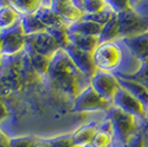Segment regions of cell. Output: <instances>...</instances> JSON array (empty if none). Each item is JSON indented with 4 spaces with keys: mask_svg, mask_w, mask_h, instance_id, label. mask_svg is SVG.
I'll list each match as a JSON object with an SVG mask.
<instances>
[{
    "mask_svg": "<svg viewBox=\"0 0 148 147\" xmlns=\"http://www.w3.org/2000/svg\"><path fill=\"white\" fill-rule=\"evenodd\" d=\"M106 3H107V2H106ZM115 14H116V13L114 12L111 8L108 7V5H107V7L104 8L102 11L96 12V13H93V14H84L82 19L88 20V21H92V22H94V23H97V25L103 27V25H106V23H107V22H108Z\"/></svg>",
    "mask_w": 148,
    "mask_h": 147,
    "instance_id": "obj_23",
    "label": "cell"
},
{
    "mask_svg": "<svg viewBox=\"0 0 148 147\" xmlns=\"http://www.w3.org/2000/svg\"><path fill=\"white\" fill-rule=\"evenodd\" d=\"M0 67H1V54H0Z\"/></svg>",
    "mask_w": 148,
    "mask_h": 147,
    "instance_id": "obj_33",
    "label": "cell"
},
{
    "mask_svg": "<svg viewBox=\"0 0 148 147\" xmlns=\"http://www.w3.org/2000/svg\"><path fill=\"white\" fill-rule=\"evenodd\" d=\"M144 133H147L148 132V109L146 111V121L144 123V129H143Z\"/></svg>",
    "mask_w": 148,
    "mask_h": 147,
    "instance_id": "obj_30",
    "label": "cell"
},
{
    "mask_svg": "<svg viewBox=\"0 0 148 147\" xmlns=\"http://www.w3.org/2000/svg\"><path fill=\"white\" fill-rule=\"evenodd\" d=\"M69 42L74 47L83 50L85 52L92 53L99 44V37L94 36H82V34H74L69 33Z\"/></svg>",
    "mask_w": 148,
    "mask_h": 147,
    "instance_id": "obj_16",
    "label": "cell"
},
{
    "mask_svg": "<svg viewBox=\"0 0 148 147\" xmlns=\"http://www.w3.org/2000/svg\"><path fill=\"white\" fill-rule=\"evenodd\" d=\"M106 118L113 126V141L111 147H126L130 138L138 133L136 118L112 105L106 112Z\"/></svg>",
    "mask_w": 148,
    "mask_h": 147,
    "instance_id": "obj_2",
    "label": "cell"
},
{
    "mask_svg": "<svg viewBox=\"0 0 148 147\" xmlns=\"http://www.w3.org/2000/svg\"><path fill=\"white\" fill-rule=\"evenodd\" d=\"M0 147H9V141H7L6 137L0 133Z\"/></svg>",
    "mask_w": 148,
    "mask_h": 147,
    "instance_id": "obj_29",
    "label": "cell"
},
{
    "mask_svg": "<svg viewBox=\"0 0 148 147\" xmlns=\"http://www.w3.org/2000/svg\"><path fill=\"white\" fill-rule=\"evenodd\" d=\"M1 43H2V40H1V37H0V54H1Z\"/></svg>",
    "mask_w": 148,
    "mask_h": 147,
    "instance_id": "obj_32",
    "label": "cell"
},
{
    "mask_svg": "<svg viewBox=\"0 0 148 147\" xmlns=\"http://www.w3.org/2000/svg\"><path fill=\"white\" fill-rule=\"evenodd\" d=\"M47 78L56 89L73 98V102L84 89L91 85L90 79L77 70L63 49L58 50L50 59Z\"/></svg>",
    "mask_w": 148,
    "mask_h": 147,
    "instance_id": "obj_1",
    "label": "cell"
},
{
    "mask_svg": "<svg viewBox=\"0 0 148 147\" xmlns=\"http://www.w3.org/2000/svg\"><path fill=\"white\" fill-rule=\"evenodd\" d=\"M63 50L68 53L70 59L72 60L74 65L77 67V70L81 73L84 74L87 79L91 80V78L97 70L94 64V61H93L92 53H88V52L79 49L71 43H69L65 48H63Z\"/></svg>",
    "mask_w": 148,
    "mask_h": 147,
    "instance_id": "obj_9",
    "label": "cell"
},
{
    "mask_svg": "<svg viewBox=\"0 0 148 147\" xmlns=\"http://www.w3.org/2000/svg\"><path fill=\"white\" fill-rule=\"evenodd\" d=\"M112 104L113 106L117 107L125 113L133 115L136 120L139 118L144 121V123L146 121V111L147 110L144 107V105L138 100H136L132 94H130L123 87L118 90Z\"/></svg>",
    "mask_w": 148,
    "mask_h": 147,
    "instance_id": "obj_8",
    "label": "cell"
},
{
    "mask_svg": "<svg viewBox=\"0 0 148 147\" xmlns=\"http://www.w3.org/2000/svg\"><path fill=\"white\" fill-rule=\"evenodd\" d=\"M126 147H145L143 134H138V133H137L136 135H134V136L130 138V143L127 144Z\"/></svg>",
    "mask_w": 148,
    "mask_h": 147,
    "instance_id": "obj_27",
    "label": "cell"
},
{
    "mask_svg": "<svg viewBox=\"0 0 148 147\" xmlns=\"http://www.w3.org/2000/svg\"><path fill=\"white\" fill-rule=\"evenodd\" d=\"M112 143H113V134L97 128L90 144V147H111Z\"/></svg>",
    "mask_w": 148,
    "mask_h": 147,
    "instance_id": "obj_24",
    "label": "cell"
},
{
    "mask_svg": "<svg viewBox=\"0 0 148 147\" xmlns=\"http://www.w3.org/2000/svg\"><path fill=\"white\" fill-rule=\"evenodd\" d=\"M116 37H119L117 14H115L106 25H103V29H102L101 36H99V43L111 42Z\"/></svg>",
    "mask_w": 148,
    "mask_h": 147,
    "instance_id": "obj_21",
    "label": "cell"
},
{
    "mask_svg": "<svg viewBox=\"0 0 148 147\" xmlns=\"http://www.w3.org/2000/svg\"><path fill=\"white\" fill-rule=\"evenodd\" d=\"M93 61L97 70L112 72L121 64L122 50L113 41L99 43L93 52Z\"/></svg>",
    "mask_w": 148,
    "mask_h": 147,
    "instance_id": "obj_3",
    "label": "cell"
},
{
    "mask_svg": "<svg viewBox=\"0 0 148 147\" xmlns=\"http://www.w3.org/2000/svg\"><path fill=\"white\" fill-rule=\"evenodd\" d=\"M25 51L29 60H30V63L32 67L34 69L36 73L40 76H44L48 73V69H49V63H50V59L47 58V56H43V55L39 54L38 52H36L34 50L31 48L28 43H25Z\"/></svg>",
    "mask_w": 148,
    "mask_h": 147,
    "instance_id": "obj_15",
    "label": "cell"
},
{
    "mask_svg": "<svg viewBox=\"0 0 148 147\" xmlns=\"http://www.w3.org/2000/svg\"><path fill=\"white\" fill-rule=\"evenodd\" d=\"M8 5L21 17V16L36 14L38 10L41 8L42 2H39V1H9Z\"/></svg>",
    "mask_w": 148,
    "mask_h": 147,
    "instance_id": "obj_20",
    "label": "cell"
},
{
    "mask_svg": "<svg viewBox=\"0 0 148 147\" xmlns=\"http://www.w3.org/2000/svg\"><path fill=\"white\" fill-rule=\"evenodd\" d=\"M48 147H74L72 142V135H63L59 137H54L43 142Z\"/></svg>",
    "mask_w": 148,
    "mask_h": 147,
    "instance_id": "obj_25",
    "label": "cell"
},
{
    "mask_svg": "<svg viewBox=\"0 0 148 147\" xmlns=\"http://www.w3.org/2000/svg\"><path fill=\"white\" fill-rule=\"evenodd\" d=\"M97 131V124L95 122L88 123L82 126L72 134V142L74 147L90 146L94 135Z\"/></svg>",
    "mask_w": 148,
    "mask_h": 147,
    "instance_id": "obj_13",
    "label": "cell"
},
{
    "mask_svg": "<svg viewBox=\"0 0 148 147\" xmlns=\"http://www.w3.org/2000/svg\"><path fill=\"white\" fill-rule=\"evenodd\" d=\"M90 83L95 92L103 100L110 103H113L116 93L121 89L116 75L103 70H96V72L91 78Z\"/></svg>",
    "mask_w": 148,
    "mask_h": 147,
    "instance_id": "obj_4",
    "label": "cell"
},
{
    "mask_svg": "<svg viewBox=\"0 0 148 147\" xmlns=\"http://www.w3.org/2000/svg\"><path fill=\"white\" fill-rule=\"evenodd\" d=\"M25 43H28L39 54L47 56L49 59L53 56L58 50L61 49L52 36H50L47 31L31 36H25Z\"/></svg>",
    "mask_w": 148,
    "mask_h": 147,
    "instance_id": "obj_10",
    "label": "cell"
},
{
    "mask_svg": "<svg viewBox=\"0 0 148 147\" xmlns=\"http://www.w3.org/2000/svg\"><path fill=\"white\" fill-rule=\"evenodd\" d=\"M20 23L22 27V30L25 36L36 34L39 32H43L47 30V28L42 25V22L39 20L36 14L30 16H21L20 17Z\"/></svg>",
    "mask_w": 148,
    "mask_h": 147,
    "instance_id": "obj_18",
    "label": "cell"
},
{
    "mask_svg": "<svg viewBox=\"0 0 148 147\" xmlns=\"http://www.w3.org/2000/svg\"><path fill=\"white\" fill-rule=\"evenodd\" d=\"M0 37L2 40L1 55L17 54L20 53L21 50L25 49V34L22 30L20 20L11 28L6 30H0Z\"/></svg>",
    "mask_w": 148,
    "mask_h": 147,
    "instance_id": "obj_7",
    "label": "cell"
},
{
    "mask_svg": "<svg viewBox=\"0 0 148 147\" xmlns=\"http://www.w3.org/2000/svg\"><path fill=\"white\" fill-rule=\"evenodd\" d=\"M0 133H1V132H0Z\"/></svg>",
    "mask_w": 148,
    "mask_h": 147,
    "instance_id": "obj_34",
    "label": "cell"
},
{
    "mask_svg": "<svg viewBox=\"0 0 148 147\" xmlns=\"http://www.w3.org/2000/svg\"><path fill=\"white\" fill-rule=\"evenodd\" d=\"M39 142L32 137H17L9 141V147H37Z\"/></svg>",
    "mask_w": 148,
    "mask_h": 147,
    "instance_id": "obj_26",
    "label": "cell"
},
{
    "mask_svg": "<svg viewBox=\"0 0 148 147\" xmlns=\"http://www.w3.org/2000/svg\"><path fill=\"white\" fill-rule=\"evenodd\" d=\"M103 27L94 23L92 21L81 19L77 22H74L68 27L69 33H74V34H82V36H94V37H99L102 32Z\"/></svg>",
    "mask_w": 148,
    "mask_h": 147,
    "instance_id": "obj_14",
    "label": "cell"
},
{
    "mask_svg": "<svg viewBox=\"0 0 148 147\" xmlns=\"http://www.w3.org/2000/svg\"><path fill=\"white\" fill-rule=\"evenodd\" d=\"M117 21L119 27V37H135L148 30V19L138 16L130 8L117 13Z\"/></svg>",
    "mask_w": 148,
    "mask_h": 147,
    "instance_id": "obj_5",
    "label": "cell"
},
{
    "mask_svg": "<svg viewBox=\"0 0 148 147\" xmlns=\"http://www.w3.org/2000/svg\"><path fill=\"white\" fill-rule=\"evenodd\" d=\"M7 116H8V111H7V107L5 106L3 103H1V102H0V123L2 122Z\"/></svg>",
    "mask_w": 148,
    "mask_h": 147,
    "instance_id": "obj_28",
    "label": "cell"
},
{
    "mask_svg": "<svg viewBox=\"0 0 148 147\" xmlns=\"http://www.w3.org/2000/svg\"><path fill=\"white\" fill-rule=\"evenodd\" d=\"M50 5H51V2H48V3H43L42 2L41 8L38 10L36 16L39 18V20L42 22V25L47 29L48 28H53V27L64 25V22L61 20V18L51 9Z\"/></svg>",
    "mask_w": 148,
    "mask_h": 147,
    "instance_id": "obj_17",
    "label": "cell"
},
{
    "mask_svg": "<svg viewBox=\"0 0 148 147\" xmlns=\"http://www.w3.org/2000/svg\"><path fill=\"white\" fill-rule=\"evenodd\" d=\"M50 7L68 27L74 22H77L84 16L75 6L74 1H52Z\"/></svg>",
    "mask_w": 148,
    "mask_h": 147,
    "instance_id": "obj_11",
    "label": "cell"
},
{
    "mask_svg": "<svg viewBox=\"0 0 148 147\" xmlns=\"http://www.w3.org/2000/svg\"><path fill=\"white\" fill-rule=\"evenodd\" d=\"M112 103L106 102L99 96L92 86H87L76 96L73 102V112H93V111H107L112 107Z\"/></svg>",
    "mask_w": 148,
    "mask_h": 147,
    "instance_id": "obj_6",
    "label": "cell"
},
{
    "mask_svg": "<svg viewBox=\"0 0 148 147\" xmlns=\"http://www.w3.org/2000/svg\"><path fill=\"white\" fill-rule=\"evenodd\" d=\"M75 6L80 9L83 14H93L102 11L107 7V3L104 1L97 0H85V1H74Z\"/></svg>",
    "mask_w": 148,
    "mask_h": 147,
    "instance_id": "obj_22",
    "label": "cell"
},
{
    "mask_svg": "<svg viewBox=\"0 0 148 147\" xmlns=\"http://www.w3.org/2000/svg\"><path fill=\"white\" fill-rule=\"evenodd\" d=\"M19 20L20 16L8 5V2L0 6V30L11 28Z\"/></svg>",
    "mask_w": 148,
    "mask_h": 147,
    "instance_id": "obj_19",
    "label": "cell"
},
{
    "mask_svg": "<svg viewBox=\"0 0 148 147\" xmlns=\"http://www.w3.org/2000/svg\"><path fill=\"white\" fill-rule=\"evenodd\" d=\"M37 147H48V146H47L45 144H43V143H42V144H39V145H38Z\"/></svg>",
    "mask_w": 148,
    "mask_h": 147,
    "instance_id": "obj_31",
    "label": "cell"
},
{
    "mask_svg": "<svg viewBox=\"0 0 148 147\" xmlns=\"http://www.w3.org/2000/svg\"><path fill=\"white\" fill-rule=\"evenodd\" d=\"M118 80V83L121 87L125 89L127 92L132 94L136 100H138L144 107L147 110L148 109V87L144 85L143 83L138 82L136 80L130 79V78H125L123 75H116Z\"/></svg>",
    "mask_w": 148,
    "mask_h": 147,
    "instance_id": "obj_12",
    "label": "cell"
}]
</instances>
